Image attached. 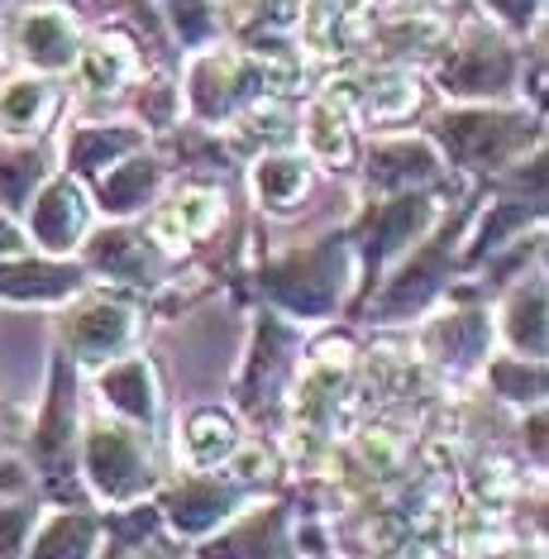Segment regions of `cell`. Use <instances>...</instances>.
Segmentation results:
<instances>
[{
  "label": "cell",
  "instance_id": "cell-17",
  "mask_svg": "<svg viewBox=\"0 0 549 559\" xmlns=\"http://www.w3.org/2000/svg\"><path fill=\"white\" fill-rule=\"evenodd\" d=\"M100 392L134 421H153V378L144 364H120L100 378Z\"/></svg>",
  "mask_w": 549,
  "mask_h": 559
},
{
  "label": "cell",
  "instance_id": "cell-25",
  "mask_svg": "<svg viewBox=\"0 0 549 559\" xmlns=\"http://www.w3.org/2000/svg\"><path fill=\"white\" fill-rule=\"evenodd\" d=\"M339 397H344V378L330 373V368H315V373L301 383V421L325 426L330 416L339 412Z\"/></svg>",
  "mask_w": 549,
  "mask_h": 559
},
{
  "label": "cell",
  "instance_id": "cell-15",
  "mask_svg": "<svg viewBox=\"0 0 549 559\" xmlns=\"http://www.w3.org/2000/svg\"><path fill=\"white\" fill-rule=\"evenodd\" d=\"M426 221H430V201H426V197H402V201H392V206L378 215V235H373V245H368L373 263L387 259L392 249H402L406 239H416V230H420Z\"/></svg>",
  "mask_w": 549,
  "mask_h": 559
},
{
  "label": "cell",
  "instance_id": "cell-30",
  "mask_svg": "<svg viewBox=\"0 0 549 559\" xmlns=\"http://www.w3.org/2000/svg\"><path fill=\"white\" fill-rule=\"evenodd\" d=\"M482 340H488V325H482L478 311H468V316H454V321L444 325V345L440 349L450 354L454 364H468L482 349Z\"/></svg>",
  "mask_w": 549,
  "mask_h": 559
},
{
  "label": "cell",
  "instance_id": "cell-39",
  "mask_svg": "<svg viewBox=\"0 0 549 559\" xmlns=\"http://www.w3.org/2000/svg\"><path fill=\"white\" fill-rule=\"evenodd\" d=\"M24 531V512H10L0 516V550H15V536Z\"/></svg>",
  "mask_w": 549,
  "mask_h": 559
},
{
  "label": "cell",
  "instance_id": "cell-18",
  "mask_svg": "<svg viewBox=\"0 0 549 559\" xmlns=\"http://www.w3.org/2000/svg\"><path fill=\"white\" fill-rule=\"evenodd\" d=\"M153 182H158V168H153L148 158L124 163V168H115V173L106 177V187H100V206L115 211V215L139 211V206H144V201H148Z\"/></svg>",
  "mask_w": 549,
  "mask_h": 559
},
{
  "label": "cell",
  "instance_id": "cell-4",
  "mask_svg": "<svg viewBox=\"0 0 549 559\" xmlns=\"http://www.w3.org/2000/svg\"><path fill=\"white\" fill-rule=\"evenodd\" d=\"M38 468H44L48 488L68 498L72 488V383L68 368H53V397H48L44 426H38Z\"/></svg>",
  "mask_w": 549,
  "mask_h": 559
},
{
  "label": "cell",
  "instance_id": "cell-12",
  "mask_svg": "<svg viewBox=\"0 0 549 559\" xmlns=\"http://www.w3.org/2000/svg\"><path fill=\"white\" fill-rule=\"evenodd\" d=\"M92 269L110 273V277H130V283H148L153 259H148V249H144V239H139V235L106 230L92 245Z\"/></svg>",
  "mask_w": 549,
  "mask_h": 559
},
{
  "label": "cell",
  "instance_id": "cell-3",
  "mask_svg": "<svg viewBox=\"0 0 549 559\" xmlns=\"http://www.w3.org/2000/svg\"><path fill=\"white\" fill-rule=\"evenodd\" d=\"M86 468H92V483L106 498H134L148 478L139 444L124 430H110V426L92 430V440H86Z\"/></svg>",
  "mask_w": 549,
  "mask_h": 559
},
{
  "label": "cell",
  "instance_id": "cell-16",
  "mask_svg": "<svg viewBox=\"0 0 549 559\" xmlns=\"http://www.w3.org/2000/svg\"><path fill=\"white\" fill-rule=\"evenodd\" d=\"M440 277H444V239H440L435 249L420 253V259L411 263V273H406L402 283L387 292V301H382V316H402V311L420 307V301H426L430 292L440 287Z\"/></svg>",
  "mask_w": 549,
  "mask_h": 559
},
{
  "label": "cell",
  "instance_id": "cell-29",
  "mask_svg": "<svg viewBox=\"0 0 549 559\" xmlns=\"http://www.w3.org/2000/svg\"><path fill=\"white\" fill-rule=\"evenodd\" d=\"M38 110H44V86L38 82H15L0 96V120H5L10 130H34Z\"/></svg>",
  "mask_w": 549,
  "mask_h": 559
},
{
  "label": "cell",
  "instance_id": "cell-21",
  "mask_svg": "<svg viewBox=\"0 0 549 559\" xmlns=\"http://www.w3.org/2000/svg\"><path fill=\"white\" fill-rule=\"evenodd\" d=\"M354 96H359L368 120H402L406 110L416 106V86L406 78H378V82H368L363 92H354Z\"/></svg>",
  "mask_w": 549,
  "mask_h": 559
},
{
  "label": "cell",
  "instance_id": "cell-7",
  "mask_svg": "<svg viewBox=\"0 0 549 559\" xmlns=\"http://www.w3.org/2000/svg\"><path fill=\"white\" fill-rule=\"evenodd\" d=\"M86 225V206H82V192H76L72 182H53L44 197H38L34 206V235L44 239V249H72L76 235H82Z\"/></svg>",
  "mask_w": 549,
  "mask_h": 559
},
{
  "label": "cell",
  "instance_id": "cell-20",
  "mask_svg": "<svg viewBox=\"0 0 549 559\" xmlns=\"http://www.w3.org/2000/svg\"><path fill=\"white\" fill-rule=\"evenodd\" d=\"M134 144H139L134 130H86L72 139V163L82 173H96L100 163H115L120 154H130Z\"/></svg>",
  "mask_w": 549,
  "mask_h": 559
},
{
  "label": "cell",
  "instance_id": "cell-27",
  "mask_svg": "<svg viewBox=\"0 0 549 559\" xmlns=\"http://www.w3.org/2000/svg\"><path fill=\"white\" fill-rule=\"evenodd\" d=\"M34 550L38 555H86V550H92V521H82V516L48 521V531L38 536Z\"/></svg>",
  "mask_w": 549,
  "mask_h": 559
},
{
  "label": "cell",
  "instance_id": "cell-28",
  "mask_svg": "<svg viewBox=\"0 0 549 559\" xmlns=\"http://www.w3.org/2000/svg\"><path fill=\"white\" fill-rule=\"evenodd\" d=\"M38 173H44V158L38 154H10L0 163V201L5 206H24L38 182Z\"/></svg>",
  "mask_w": 549,
  "mask_h": 559
},
{
  "label": "cell",
  "instance_id": "cell-26",
  "mask_svg": "<svg viewBox=\"0 0 549 559\" xmlns=\"http://www.w3.org/2000/svg\"><path fill=\"white\" fill-rule=\"evenodd\" d=\"M512 345L521 354H545V292L535 287L512 307Z\"/></svg>",
  "mask_w": 549,
  "mask_h": 559
},
{
  "label": "cell",
  "instance_id": "cell-11",
  "mask_svg": "<svg viewBox=\"0 0 549 559\" xmlns=\"http://www.w3.org/2000/svg\"><path fill=\"white\" fill-rule=\"evenodd\" d=\"M130 325H134L130 307H120V301H96V307H86L72 321V340L86 354H106V349H120L124 340H130Z\"/></svg>",
  "mask_w": 549,
  "mask_h": 559
},
{
  "label": "cell",
  "instance_id": "cell-10",
  "mask_svg": "<svg viewBox=\"0 0 549 559\" xmlns=\"http://www.w3.org/2000/svg\"><path fill=\"white\" fill-rule=\"evenodd\" d=\"M306 39L315 53H344L359 39V5L354 0H311L306 10Z\"/></svg>",
  "mask_w": 549,
  "mask_h": 559
},
{
  "label": "cell",
  "instance_id": "cell-1",
  "mask_svg": "<svg viewBox=\"0 0 549 559\" xmlns=\"http://www.w3.org/2000/svg\"><path fill=\"white\" fill-rule=\"evenodd\" d=\"M344 277H349V263H344V245L330 239L321 249H306L297 259L277 263V269L263 273V287L277 307L297 311V316H325L339 301Z\"/></svg>",
  "mask_w": 549,
  "mask_h": 559
},
{
  "label": "cell",
  "instance_id": "cell-22",
  "mask_svg": "<svg viewBox=\"0 0 549 559\" xmlns=\"http://www.w3.org/2000/svg\"><path fill=\"white\" fill-rule=\"evenodd\" d=\"M306 144H311V154H321L325 163H349V124H344L339 110L315 106L311 120H306Z\"/></svg>",
  "mask_w": 549,
  "mask_h": 559
},
{
  "label": "cell",
  "instance_id": "cell-6",
  "mask_svg": "<svg viewBox=\"0 0 549 559\" xmlns=\"http://www.w3.org/2000/svg\"><path fill=\"white\" fill-rule=\"evenodd\" d=\"M506 78H512V53L497 39H488V34H478V39H468L454 53V62L444 68L440 82H444V92H454V96H492L506 86Z\"/></svg>",
  "mask_w": 549,
  "mask_h": 559
},
{
  "label": "cell",
  "instance_id": "cell-2",
  "mask_svg": "<svg viewBox=\"0 0 549 559\" xmlns=\"http://www.w3.org/2000/svg\"><path fill=\"white\" fill-rule=\"evenodd\" d=\"M444 139L458 158L468 163H502L512 148H521L530 139V124L506 110H464V116L444 120Z\"/></svg>",
  "mask_w": 549,
  "mask_h": 559
},
{
  "label": "cell",
  "instance_id": "cell-5",
  "mask_svg": "<svg viewBox=\"0 0 549 559\" xmlns=\"http://www.w3.org/2000/svg\"><path fill=\"white\" fill-rule=\"evenodd\" d=\"M263 86H267V68H259V62H206L191 78V100H196V110L206 120H220L225 110L259 96Z\"/></svg>",
  "mask_w": 549,
  "mask_h": 559
},
{
  "label": "cell",
  "instance_id": "cell-32",
  "mask_svg": "<svg viewBox=\"0 0 549 559\" xmlns=\"http://www.w3.org/2000/svg\"><path fill=\"white\" fill-rule=\"evenodd\" d=\"M287 139H291V124L283 116H249L244 130H239V148H249V144L273 148V144H287Z\"/></svg>",
  "mask_w": 549,
  "mask_h": 559
},
{
  "label": "cell",
  "instance_id": "cell-36",
  "mask_svg": "<svg viewBox=\"0 0 549 559\" xmlns=\"http://www.w3.org/2000/svg\"><path fill=\"white\" fill-rule=\"evenodd\" d=\"M235 474L244 478V483H259V478H273V464H267L263 450H244V454L235 460Z\"/></svg>",
  "mask_w": 549,
  "mask_h": 559
},
{
  "label": "cell",
  "instance_id": "cell-40",
  "mask_svg": "<svg viewBox=\"0 0 549 559\" xmlns=\"http://www.w3.org/2000/svg\"><path fill=\"white\" fill-rule=\"evenodd\" d=\"M10 249H20V235H15V230H10V225H5V221H0V253H10Z\"/></svg>",
  "mask_w": 549,
  "mask_h": 559
},
{
  "label": "cell",
  "instance_id": "cell-33",
  "mask_svg": "<svg viewBox=\"0 0 549 559\" xmlns=\"http://www.w3.org/2000/svg\"><path fill=\"white\" fill-rule=\"evenodd\" d=\"M215 197L211 192H187L182 201H177V211H172V221L177 225H187V230H206V225L215 221Z\"/></svg>",
  "mask_w": 549,
  "mask_h": 559
},
{
  "label": "cell",
  "instance_id": "cell-34",
  "mask_svg": "<svg viewBox=\"0 0 549 559\" xmlns=\"http://www.w3.org/2000/svg\"><path fill=\"white\" fill-rule=\"evenodd\" d=\"M492 378H497V388H502L506 397H540V373H526V368H512V364H497Z\"/></svg>",
  "mask_w": 549,
  "mask_h": 559
},
{
  "label": "cell",
  "instance_id": "cell-9",
  "mask_svg": "<svg viewBox=\"0 0 549 559\" xmlns=\"http://www.w3.org/2000/svg\"><path fill=\"white\" fill-rule=\"evenodd\" d=\"M435 154H430L426 144H387L378 148L373 163H368V173H373L378 187H387V192H411L416 182H430L435 177Z\"/></svg>",
  "mask_w": 549,
  "mask_h": 559
},
{
  "label": "cell",
  "instance_id": "cell-37",
  "mask_svg": "<svg viewBox=\"0 0 549 559\" xmlns=\"http://www.w3.org/2000/svg\"><path fill=\"white\" fill-rule=\"evenodd\" d=\"M488 5L506 24H516V29H521V24H530V15H535V5H540V0H488Z\"/></svg>",
  "mask_w": 549,
  "mask_h": 559
},
{
  "label": "cell",
  "instance_id": "cell-23",
  "mask_svg": "<svg viewBox=\"0 0 549 559\" xmlns=\"http://www.w3.org/2000/svg\"><path fill=\"white\" fill-rule=\"evenodd\" d=\"M253 187L273 201V206H287L306 192V168L297 158H263L259 173H253Z\"/></svg>",
  "mask_w": 549,
  "mask_h": 559
},
{
  "label": "cell",
  "instance_id": "cell-38",
  "mask_svg": "<svg viewBox=\"0 0 549 559\" xmlns=\"http://www.w3.org/2000/svg\"><path fill=\"white\" fill-rule=\"evenodd\" d=\"M253 10L263 15V24H287L297 15V0H253Z\"/></svg>",
  "mask_w": 549,
  "mask_h": 559
},
{
  "label": "cell",
  "instance_id": "cell-24",
  "mask_svg": "<svg viewBox=\"0 0 549 559\" xmlns=\"http://www.w3.org/2000/svg\"><path fill=\"white\" fill-rule=\"evenodd\" d=\"M124 72H130V58H124V48H115V44L86 48V58H82V86L92 96L115 92V86L124 82Z\"/></svg>",
  "mask_w": 549,
  "mask_h": 559
},
{
  "label": "cell",
  "instance_id": "cell-31",
  "mask_svg": "<svg viewBox=\"0 0 549 559\" xmlns=\"http://www.w3.org/2000/svg\"><path fill=\"white\" fill-rule=\"evenodd\" d=\"M172 24H177V34H182L187 44H201V39H211V10H206V0H172Z\"/></svg>",
  "mask_w": 549,
  "mask_h": 559
},
{
  "label": "cell",
  "instance_id": "cell-19",
  "mask_svg": "<svg viewBox=\"0 0 549 559\" xmlns=\"http://www.w3.org/2000/svg\"><path fill=\"white\" fill-rule=\"evenodd\" d=\"M235 444V426L225 421L220 412H201L187 421V450L196 464H220Z\"/></svg>",
  "mask_w": 549,
  "mask_h": 559
},
{
  "label": "cell",
  "instance_id": "cell-8",
  "mask_svg": "<svg viewBox=\"0 0 549 559\" xmlns=\"http://www.w3.org/2000/svg\"><path fill=\"white\" fill-rule=\"evenodd\" d=\"M20 48L38 68H68L76 53V29L58 10H34V15H24V24H20Z\"/></svg>",
  "mask_w": 549,
  "mask_h": 559
},
{
  "label": "cell",
  "instance_id": "cell-14",
  "mask_svg": "<svg viewBox=\"0 0 549 559\" xmlns=\"http://www.w3.org/2000/svg\"><path fill=\"white\" fill-rule=\"evenodd\" d=\"M229 507H235V498H229L225 488H206V483H196V488L177 492V498L168 502V512H172V526L182 531V536H201V531H211Z\"/></svg>",
  "mask_w": 549,
  "mask_h": 559
},
{
  "label": "cell",
  "instance_id": "cell-13",
  "mask_svg": "<svg viewBox=\"0 0 549 559\" xmlns=\"http://www.w3.org/2000/svg\"><path fill=\"white\" fill-rule=\"evenodd\" d=\"M76 287V269H53V263H10L0 269V297H62Z\"/></svg>",
  "mask_w": 549,
  "mask_h": 559
},
{
  "label": "cell",
  "instance_id": "cell-35",
  "mask_svg": "<svg viewBox=\"0 0 549 559\" xmlns=\"http://www.w3.org/2000/svg\"><path fill=\"white\" fill-rule=\"evenodd\" d=\"M153 526H158V516H153V512H134V516H124L115 531L124 536V545H144L153 536Z\"/></svg>",
  "mask_w": 549,
  "mask_h": 559
}]
</instances>
